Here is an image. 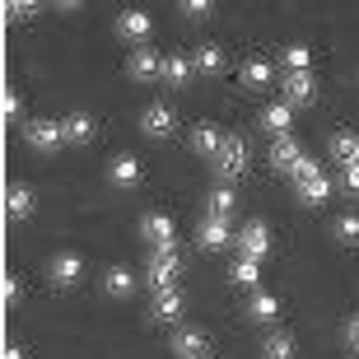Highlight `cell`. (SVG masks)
I'll list each match as a JSON object with an SVG mask.
<instances>
[{"label":"cell","mask_w":359,"mask_h":359,"mask_svg":"<svg viewBox=\"0 0 359 359\" xmlns=\"http://www.w3.org/2000/svg\"><path fill=\"white\" fill-rule=\"evenodd\" d=\"M210 163H215V173H219V182H238L248 173V140L243 135H224V145H219V154Z\"/></svg>","instance_id":"6da1fadb"},{"label":"cell","mask_w":359,"mask_h":359,"mask_svg":"<svg viewBox=\"0 0 359 359\" xmlns=\"http://www.w3.org/2000/svg\"><path fill=\"white\" fill-rule=\"evenodd\" d=\"M177 276H182V257H177V248H154V257H149V285H154V294L159 290H177Z\"/></svg>","instance_id":"7a4b0ae2"},{"label":"cell","mask_w":359,"mask_h":359,"mask_svg":"<svg viewBox=\"0 0 359 359\" xmlns=\"http://www.w3.org/2000/svg\"><path fill=\"white\" fill-rule=\"evenodd\" d=\"M24 140L38 149V154H56V149L66 145V121H47V117H42V121H28V126H24Z\"/></svg>","instance_id":"3957f363"},{"label":"cell","mask_w":359,"mask_h":359,"mask_svg":"<svg viewBox=\"0 0 359 359\" xmlns=\"http://www.w3.org/2000/svg\"><path fill=\"white\" fill-rule=\"evenodd\" d=\"M173 126H177V117H173V107H163V103H149L145 112H140V131H145L149 140H168Z\"/></svg>","instance_id":"277c9868"},{"label":"cell","mask_w":359,"mask_h":359,"mask_svg":"<svg viewBox=\"0 0 359 359\" xmlns=\"http://www.w3.org/2000/svg\"><path fill=\"white\" fill-rule=\"evenodd\" d=\"M313 98H318L313 70H290V75H285V103H290V107H308Z\"/></svg>","instance_id":"5b68a950"},{"label":"cell","mask_w":359,"mask_h":359,"mask_svg":"<svg viewBox=\"0 0 359 359\" xmlns=\"http://www.w3.org/2000/svg\"><path fill=\"white\" fill-rule=\"evenodd\" d=\"M238 252L248 257V262H262V257L271 252V233L262 219H252V224H243L238 229Z\"/></svg>","instance_id":"8992f818"},{"label":"cell","mask_w":359,"mask_h":359,"mask_svg":"<svg viewBox=\"0 0 359 359\" xmlns=\"http://www.w3.org/2000/svg\"><path fill=\"white\" fill-rule=\"evenodd\" d=\"M196 243L205 248V252H219V248H229V243H233V229H229V219H210V215H201Z\"/></svg>","instance_id":"52a82bcc"},{"label":"cell","mask_w":359,"mask_h":359,"mask_svg":"<svg viewBox=\"0 0 359 359\" xmlns=\"http://www.w3.org/2000/svg\"><path fill=\"white\" fill-rule=\"evenodd\" d=\"M126 75L140 80V84L159 80V75H163V56L154 52V47H140V52H131V61H126Z\"/></svg>","instance_id":"ba28073f"},{"label":"cell","mask_w":359,"mask_h":359,"mask_svg":"<svg viewBox=\"0 0 359 359\" xmlns=\"http://www.w3.org/2000/svg\"><path fill=\"white\" fill-rule=\"evenodd\" d=\"M299 163H304V149H299V140H290V135H276V140H271V168L294 177V168H299Z\"/></svg>","instance_id":"9c48e42d"},{"label":"cell","mask_w":359,"mask_h":359,"mask_svg":"<svg viewBox=\"0 0 359 359\" xmlns=\"http://www.w3.org/2000/svg\"><path fill=\"white\" fill-rule=\"evenodd\" d=\"M173 355L177 359H210V336L196 332V327H187V332L173 336Z\"/></svg>","instance_id":"30bf717a"},{"label":"cell","mask_w":359,"mask_h":359,"mask_svg":"<svg viewBox=\"0 0 359 359\" xmlns=\"http://www.w3.org/2000/svg\"><path fill=\"white\" fill-rule=\"evenodd\" d=\"M47 276H52V285L70 290V285H80V276H84V262H80L75 252H61V257H52V266H47Z\"/></svg>","instance_id":"8fae6325"},{"label":"cell","mask_w":359,"mask_h":359,"mask_svg":"<svg viewBox=\"0 0 359 359\" xmlns=\"http://www.w3.org/2000/svg\"><path fill=\"white\" fill-rule=\"evenodd\" d=\"M182 308H187L182 290H159V294H154V308H149V318H154V322H177V318H182Z\"/></svg>","instance_id":"7c38bea8"},{"label":"cell","mask_w":359,"mask_h":359,"mask_svg":"<svg viewBox=\"0 0 359 359\" xmlns=\"http://www.w3.org/2000/svg\"><path fill=\"white\" fill-rule=\"evenodd\" d=\"M140 233H145L154 248H173V219H168V215H159V210L140 219Z\"/></svg>","instance_id":"4fadbf2b"},{"label":"cell","mask_w":359,"mask_h":359,"mask_svg":"<svg viewBox=\"0 0 359 359\" xmlns=\"http://www.w3.org/2000/svg\"><path fill=\"white\" fill-rule=\"evenodd\" d=\"M149 28H154V19H149L145 10H126V14L117 19V33H121V38H131V42H145Z\"/></svg>","instance_id":"5bb4252c"},{"label":"cell","mask_w":359,"mask_h":359,"mask_svg":"<svg viewBox=\"0 0 359 359\" xmlns=\"http://www.w3.org/2000/svg\"><path fill=\"white\" fill-rule=\"evenodd\" d=\"M294 191H299V201H304V205H322V201L332 196V182H327V173H313V177H299V182H294Z\"/></svg>","instance_id":"9a60e30c"},{"label":"cell","mask_w":359,"mask_h":359,"mask_svg":"<svg viewBox=\"0 0 359 359\" xmlns=\"http://www.w3.org/2000/svg\"><path fill=\"white\" fill-rule=\"evenodd\" d=\"M332 154L341 168H359V135H350V131L332 135Z\"/></svg>","instance_id":"2e32d148"},{"label":"cell","mask_w":359,"mask_h":359,"mask_svg":"<svg viewBox=\"0 0 359 359\" xmlns=\"http://www.w3.org/2000/svg\"><path fill=\"white\" fill-rule=\"evenodd\" d=\"M219 145H224V135L215 131L210 121H201L196 131H191V149H196V154H205V159H215V154H219Z\"/></svg>","instance_id":"e0dca14e"},{"label":"cell","mask_w":359,"mask_h":359,"mask_svg":"<svg viewBox=\"0 0 359 359\" xmlns=\"http://www.w3.org/2000/svg\"><path fill=\"white\" fill-rule=\"evenodd\" d=\"M5 210H10V219H28V215H33V191H28L24 182H14L10 191H5Z\"/></svg>","instance_id":"ac0fdd59"},{"label":"cell","mask_w":359,"mask_h":359,"mask_svg":"<svg viewBox=\"0 0 359 359\" xmlns=\"http://www.w3.org/2000/svg\"><path fill=\"white\" fill-rule=\"evenodd\" d=\"M107 177H112L117 187H135V182H140V159L117 154V159H112V168H107Z\"/></svg>","instance_id":"d6986e66"},{"label":"cell","mask_w":359,"mask_h":359,"mask_svg":"<svg viewBox=\"0 0 359 359\" xmlns=\"http://www.w3.org/2000/svg\"><path fill=\"white\" fill-rule=\"evenodd\" d=\"M191 75H196V66H191L187 56H163V75H159V80H168L173 89H182Z\"/></svg>","instance_id":"ffe728a7"},{"label":"cell","mask_w":359,"mask_h":359,"mask_svg":"<svg viewBox=\"0 0 359 359\" xmlns=\"http://www.w3.org/2000/svg\"><path fill=\"white\" fill-rule=\"evenodd\" d=\"M233 187H215L210 196H205V215H210V219H229V215H233Z\"/></svg>","instance_id":"44dd1931"},{"label":"cell","mask_w":359,"mask_h":359,"mask_svg":"<svg viewBox=\"0 0 359 359\" xmlns=\"http://www.w3.org/2000/svg\"><path fill=\"white\" fill-rule=\"evenodd\" d=\"M103 290L112 294V299H131V290H135V276H131L126 266H112V271L103 276Z\"/></svg>","instance_id":"7402d4cb"},{"label":"cell","mask_w":359,"mask_h":359,"mask_svg":"<svg viewBox=\"0 0 359 359\" xmlns=\"http://www.w3.org/2000/svg\"><path fill=\"white\" fill-rule=\"evenodd\" d=\"M93 131H98V121L84 117V112H75V117H66V140L70 145H89Z\"/></svg>","instance_id":"603a6c76"},{"label":"cell","mask_w":359,"mask_h":359,"mask_svg":"<svg viewBox=\"0 0 359 359\" xmlns=\"http://www.w3.org/2000/svg\"><path fill=\"white\" fill-rule=\"evenodd\" d=\"M262 359H299V346H294V336H285V332L266 336V346H262Z\"/></svg>","instance_id":"cb8c5ba5"},{"label":"cell","mask_w":359,"mask_h":359,"mask_svg":"<svg viewBox=\"0 0 359 359\" xmlns=\"http://www.w3.org/2000/svg\"><path fill=\"white\" fill-rule=\"evenodd\" d=\"M248 318H252V322H276L280 318V299H276V294H252Z\"/></svg>","instance_id":"d4e9b609"},{"label":"cell","mask_w":359,"mask_h":359,"mask_svg":"<svg viewBox=\"0 0 359 359\" xmlns=\"http://www.w3.org/2000/svg\"><path fill=\"white\" fill-rule=\"evenodd\" d=\"M271 126V135H290V121H294V107L290 103H271L266 107V117H262Z\"/></svg>","instance_id":"484cf974"},{"label":"cell","mask_w":359,"mask_h":359,"mask_svg":"<svg viewBox=\"0 0 359 359\" xmlns=\"http://www.w3.org/2000/svg\"><path fill=\"white\" fill-rule=\"evenodd\" d=\"M271 75H276V70H271V61H262V56L243 66V84H248V89H266V84H271Z\"/></svg>","instance_id":"4316f807"},{"label":"cell","mask_w":359,"mask_h":359,"mask_svg":"<svg viewBox=\"0 0 359 359\" xmlns=\"http://www.w3.org/2000/svg\"><path fill=\"white\" fill-rule=\"evenodd\" d=\"M229 280H233L238 290H257V280H262V271H257V262L238 257V262H233V271H229Z\"/></svg>","instance_id":"83f0119b"},{"label":"cell","mask_w":359,"mask_h":359,"mask_svg":"<svg viewBox=\"0 0 359 359\" xmlns=\"http://www.w3.org/2000/svg\"><path fill=\"white\" fill-rule=\"evenodd\" d=\"M191 66H196L201 75H219V70H224V52H219V47H201V52L191 56Z\"/></svg>","instance_id":"f1b7e54d"},{"label":"cell","mask_w":359,"mask_h":359,"mask_svg":"<svg viewBox=\"0 0 359 359\" xmlns=\"http://www.w3.org/2000/svg\"><path fill=\"white\" fill-rule=\"evenodd\" d=\"M285 66L290 70H313V52H308L304 42H294V47H285Z\"/></svg>","instance_id":"f546056e"},{"label":"cell","mask_w":359,"mask_h":359,"mask_svg":"<svg viewBox=\"0 0 359 359\" xmlns=\"http://www.w3.org/2000/svg\"><path fill=\"white\" fill-rule=\"evenodd\" d=\"M336 238L355 248L359 243V215H341V219H336Z\"/></svg>","instance_id":"4dcf8cb0"},{"label":"cell","mask_w":359,"mask_h":359,"mask_svg":"<svg viewBox=\"0 0 359 359\" xmlns=\"http://www.w3.org/2000/svg\"><path fill=\"white\" fill-rule=\"evenodd\" d=\"M182 14H187V19H205L210 5H205V0H182Z\"/></svg>","instance_id":"1f68e13d"},{"label":"cell","mask_w":359,"mask_h":359,"mask_svg":"<svg viewBox=\"0 0 359 359\" xmlns=\"http://www.w3.org/2000/svg\"><path fill=\"white\" fill-rule=\"evenodd\" d=\"M10 24H24V19H33V14H38V5H10Z\"/></svg>","instance_id":"d6a6232c"},{"label":"cell","mask_w":359,"mask_h":359,"mask_svg":"<svg viewBox=\"0 0 359 359\" xmlns=\"http://www.w3.org/2000/svg\"><path fill=\"white\" fill-rule=\"evenodd\" d=\"M341 187H346V191H359V168H341Z\"/></svg>","instance_id":"836d02e7"},{"label":"cell","mask_w":359,"mask_h":359,"mask_svg":"<svg viewBox=\"0 0 359 359\" xmlns=\"http://www.w3.org/2000/svg\"><path fill=\"white\" fill-rule=\"evenodd\" d=\"M5 117H10V121H14V117H19V93H14V89H10V93H5Z\"/></svg>","instance_id":"e575fe53"},{"label":"cell","mask_w":359,"mask_h":359,"mask_svg":"<svg viewBox=\"0 0 359 359\" xmlns=\"http://www.w3.org/2000/svg\"><path fill=\"white\" fill-rule=\"evenodd\" d=\"M346 341L359 350V318H350V327H346Z\"/></svg>","instance_id":"d590c367"},{"label":"cell","mask_w":359,"mask_h":359,"mask_svg":"<svg viewBox=\"0 0 359 359\" xmlns=\"http://www.w3.org/2000/svg\"><path fill=\"white\" fill-rule=\"evenodd\" d=\"M14 299H19V280L10 276V280H5V304H14Z\"/></svg>","instance_id":"8d00e7d4"},{"label":"cell","mask_w":359,"mask_h":359,"mask_svg":"<svg viewBox=\"0 0 359 359\" xmlns=\"http://www.w3.org/2000/svg\"><path fill=\"white\" fill-rule=\"evenodd\" d=\"M5 359H24V346H5Z\"/></svg>","instance_id":"74e56055"}]
</instances>
